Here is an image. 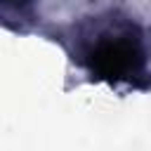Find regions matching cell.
<instances>
[{"label": "cell", "mask_w": 151, "mask_h": 151, "mask_svg": "<svg viewBox=\"0 0 151 151\" xmlns=\"http://www.w3.org/2000/svg\"><path fill=\"white\" fill-rule=\"evenodd\" d=\"M33 0H2V7L5 9H24V7H28Z\"/></svg>", "instance_id": "cell-2"}, {"label": "cell", "mask_w": 151, "mask_h": 151, "mask_svg": "<svg viewBox=\"0 0 151 151\" xmlns=\"http://www.w3.org/2000/svg\"><path fill=\"white\" fill-rule=\"evenodd\" d=\"M80 59L97 80L137 83L146 76V50L139 28L127 19H106L83 38Z\"/></svg>", "instance_id": "cell-1"}]
</instances>
